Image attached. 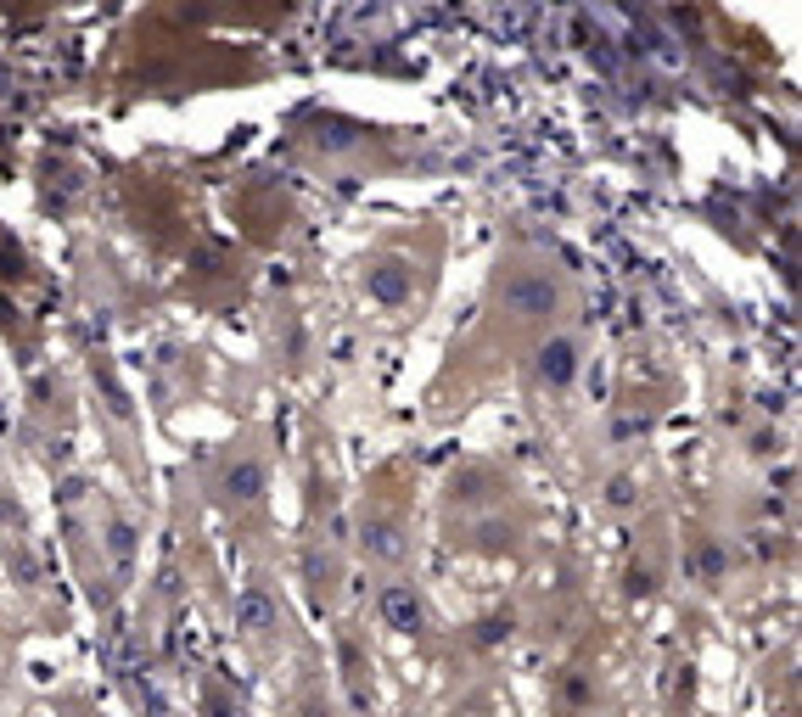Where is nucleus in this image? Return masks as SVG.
<instances>
[{
  "label": "nucleus",
  "instance_id": "obj_1",
  "mask_svg": "<svg viewBox=\"0 0 802 717\" xmlns=\"http://www.w3.org/2000/svg\"><path fill=\"white\" fill-rule=\"evenodd\" d=\"M550 303H556V286L545 275H522V281L505 286V309L516 314H550Z\"/></svg>",
  "mask_w": 802,
  "mask_h": 717
},
{
  "label": "nucleus",
  "instance_id": "obj_2",
  "mask_svg": "<svg viewBox=\"0 0 802 717\" xmlns=\"http://www.w3.org/2000/svg\"><path fill=\"white\" fill-rule=\"evenodd\" d=\"M382 617H387V628L416 633V628H421V600H416V589H404V583L382 589Z\"/></svg>",
  "mask_w": 802,
  "mask_h": 717
},
{
  "label": "nucleus",
  "instance_id": "obj_3",
  "mask_svg": "<svg viewBox=\"0 0 802 717\" xmlns=\"http://www.w3.org/2000/svg\"><path fill=\"white\" fill-rule=\"evenodd\" d=\"M573 370H578L573 342H550V348H539V376H545L550 387H567V381H573Z\"/></svg>",
  "mask_w": 802,
  "mask_h": 717
},
{
  "label": "nucleus",
  "instance_id": "obj_4",
  "mask_svg": "<svg viewBox=\"0 0 802 717\" xmlns=\"http://www.w3.org/2000/svg\"><path fill=\"white\" fill-rule=\"evenodd\" d=\"M236 622H242L247 633H270V628H275V605L253 589V594H242V600H236Z\"/></svg>",
  "mask_w": 802,
  "mask_h": 717
},
{
  "label": "nucleus",
  "instance_id": "obj_5",
  "mask_svg": "<svg viewBox=\"0 0 802 717\" xmlns=\"http://www.w3.org/2000/svg\"><path fill=\"white\" fill-rule=\"evenodd\" d=\"M365 555H376V561H399L404 555V538L393 521H376V527H365Z\"/></svg>",
  "mask_w": 802,
  "mask_h": 717
},
{
  "label": "nucleus",
  "instance_id": "obj_6",
  "mask_svg": "<svg viewBox=\"0 0 802 717\" xmlns=\"http://www.w3.org/2000/svg\"><path fill=\"white\" fill-rule=\"evenodd\" d=\"M371 292L382 297V303H399L404 292H410V275H404V264H382L371 275Z\"/></svg>",
  "mask_w": 802,
  "mask_h": 717
},
{
  "label": "nucleus",
  "instance_id": "obj_7",
  "mask_svg": "<svg viewBox=\"0 0 802 717\" xmlns=\"http://www.w3.org/2000/svg\"><path fill=\"white\" fill-rule=\"evenodd\" d=\"M258 488H264V471H258V465H236V471H230V493H236V499H253Z\"/></svg>",
  "mask_w": 802,
  "mask_h": 717
},
{
  "label": "nucleus",
  "instance_id": "obj_8",
  "mask_svg": "<svg viewBox=\"0 0 802 717\" xmlns=\"http://www.w3.org/2000/svg\"><path fill=\"white\" fill-rule=\"evenodd\" d=\"M606 499H612L617 510H623V505H634V482H629V477H617V482H612V493H606Z\"/></svg>",
  "mask_w": 802,
  "mask_h": 717
},
{
  "label": "nucleus",
  "instance_id": "obj_9",
  "mask_svg": "<svg viewBox=\"0 0 802 717\" xmlns=\"http://www.w3.org/2000/svg\"><path fill=\"white\" fill-rule=\"evenodd\" d=\"M657 589V583H651V572H645V566H634L629 572V594H651Z\"/></svg>",
  "mask_w": 802,
  "mask_h": 717
},
{
  "label": "nucleus",
  "instance_id": "obj_10",
  "mask_svg": "<svg viewBox=\"0 0 802 717\" xmlns=\"http://www.w3.org/2000/svg\"><path fill=\"white\" fill-rule=\"evenodd\" d=\"M303 717H331V712H320V706H303Z\"/></svg>",
  "mask_w": 802,
  "mask_h": 717
}]
</instances>
